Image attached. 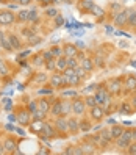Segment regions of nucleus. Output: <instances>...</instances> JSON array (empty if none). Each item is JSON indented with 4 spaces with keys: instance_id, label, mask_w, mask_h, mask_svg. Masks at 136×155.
<instances>
[{
    "instance_id": "obj_1",
    "label": "nucleus",
    "mask_w": 136,
    "mask_h": 155,
    "mask_svg": "<svg viewBox=\"0 0 136 155\" xmlns=\"http://www.w3.org/2000/svg\"><path fill=\"white\" fill-rule=\"evenodd\" d=\"M106 91L110 93L111 96H117V94H121L122 93V89H124V86H122V81L119 80V78H113V80H110L106 83Z\"/></svg>"
},
{
    "instance_id": "obj_2",
    "label": "nucleus",
    "mask_w": 136,
    "mask_h": 155,
    "mask_svg": "<svg viewBox=\"0 0 136 155\" xmlns=\"http://www.w3.org/2000/svg\"><path fill=\"white\" fill-rule=\"evenodd\" d=\"M116 141V146L119 149H127L128 146L131 144V135H130V129L128 130H124L122 132V135L119 136L117 140H114Z\"/></svg>"
},
{
    "instance_id": "obj_3",
    "label": "nucleus",
    "mask_w": 136,
    "mask_h": 155,
    "mask_svg": "<svg viewBox=\"0 0 136 155\" xmlns=\"http://www.w3.org/2000/svg\"><path fill=\"white\" fill-rule=\"evenodd\" d=\"M49 81H50L52 88H66L67 86V78L63 74H53Z\"/></svg>"
},
{
    "instance_id": "obj_4",
    "label": "nucleus",
    "mask_w": 136,
    "mask_h": 155,
    "mask_svg": "<svg viewBox=\"0 0 136 155\" xmlns=\"http://www.w3.org/2000/svg\"><path fill=\"white\" fill-rule=\"evenodd\" d=\"M127 21H128V10H119L114 14V25L116 27H125Z\"/></svg>"
},
{
    "instance_id": "obj_5",
    "label": "nucleus",
    "mask_w": 136,
    "mask_h": 155,
    "mask_svg": "<svg viewBox=\"0 0 136 155\" xmlns=\"http://www.w3.org/2000/svg\"><path fill=\"white\" fill-rule=\"evenodd\" d=\"M105 114H108V113L102 105H94L91 108V117H92L94 121H102L105 117Z\"/></svg>"
},
{
    "instance_id": "obj_6",
    "label": "nucleus",
    "mask_w": 136,
    "mask_h": 155,
    "mask_svg": "<svg viewBox=\"0 0 136 155\" xmlns=\"http://www.w3.org/2000/svg\"><path fill=\"white\" fill-rule=\"evenodd\" d=\"M108 97H111V94L106 91V88H97L96 94H94V99H96V104L97 105H103V102H105Z\"/></svg>"
},
{
    "instance_id": "obj_7",
    "label": "nucleus",
    "mask_w": 136,
    "mask_h": 155,
    "mask_svg": "<svg viewBox=\"0 0 136 155\" xmlns=\"http://www.w3.org/2000/svg\"><path fill=\"white\" fill-rule=\"evenodd\" d=\"M85 111H86V104H85V100L77 99V100H74V102H72V113H74V114L81 116V114H85Z\"/></svg>"
},
{
    "instance_id": "obj_8",
    "label": "nucleus",
    "mask_w": 136,
    "mask_h": 155,
    "mask_svg": "<svg viewBox=\"0 0 136 155\" xmlns=\"http://www.w3.org/2000/svg\"><path fill=\"white\" fill-rule=\"evenodd\" d=\"M16 22V16L11 11H0V25H11Z\"/></svg>"
},
{
    "instance_id": "obj_9",
    "label": "nucleus",
    "mask_w": 136,
    "mask_h": 155,
    "mask_svg": "<svg viewBox=\"0 0 136 155\" xmlns=\"http://www.w3.org/2000/svg\"><path fill=\"white\" fill-rule=\"evenodd\" d=\"M55 127L57 130L61 133H69V125H67V119L64 116H57V121H55Z\"/></svg>"
},
{
    "instance_id": "obj_10",
    "label": "nucleus",
    "mask_w": 136,
    "mask_h": 155,
    "mask_svg": "<svg viewBox=\"0 0 136 155\" xmlns=\"http://www.w3.org/2000/svg\"><path fill=\"white\" fill-rule=\"evenodd\" d=\"M122 86H124L122 91H125V93H134V91H136V78L133 75H128L124 80Z\"/></svg>"
},
{
    "instance_id": "obj_11",
    "label": "nucleus",
    "mask_w": 136,
    "mask_h": 155,
    "mask_svg": "<svg viewBox=\"0 0 136 155\" xmlns=\"http://www.w3.org/2000/svg\"><path fill=\"white\" fill-rule=\"evenodd\" d=\"M3 147H5V152L6 153H19L16 149H17V144L11 140V138H6L5 143H3Z\"/></svg>"
},
{
    "instance_id": "obj_12",
    "label": "nucleus",
    "mask_w": 136,
    "mask_h": 155,
    "mask_svg": "<svg viewBox=\"0 0 136 155\" xmlns=\"http://www.w3.org/2000/svg\"><path fill=\"white\" fill-rule=\"evenodd\" d=\"M67 68V58L64 57V55H61V57H58L57 60H55V71H58V72H63Z\"/></svg>"
},
{
    "instance_id": "obj_13",
    "label": "nucleus",
    "mask_w": 136,
    "mask_h": 155,
    "mask_svg": "<svg viewBox=\"0 0 136 155\" xmlns=\"http://www.w3.org/2000/svg\"><path fill=\"white\" fill-rule=\"evenodd\" d=\"M77 53H78V49L74 44H66L64 47H63V55L64 57H75Z\"/></svg>"
},
{
    "instance_id": "obj_14",
    "label": "nucleus",
    "mask_w": 136,
    "mask_h": 155,
    "mask_svg": "<svg viewBox=\"0 0 136 155\" xmlns=\"http://www.w3.org/2000/svg\"><path fill=\"white\" fill-rule=\"evenodd\" d=\"M67 125H69V133L80 132V121L75 119V117H69V119H67Z\"/></svg>"
},
{
    "instance_id": "obj_15",
    "label": "nucleus",
    "mask_w": 136,
    "mask_h": 155,
    "mask_svg": "<svg viewBox=\"0 0 136 155\" xmlns=\"http://www.w3.org/2000/svg\"><path fill=\"white\" fill-rule=\"evenodd\" d=\"M17 122L21 125H30V113L25 110L19 111V114H17Z\"/></svg>"
},
{
    "instance_id": "obj_16",
    "label": "nucleus",
    "mask_w": 136,
    "mask_h": 155,
    "mask_svg": "<svg viewBox=\"0 0 136 155\" xmlns=\"http://www.w3.org/2000/svg\"><path fill=\"white\" fill-rule=\"evenodd\" d=\"M50 113L53 116H61L63 114V100H57V102H53V105L50 107Z\"/></svg>"
},
{
    "instance_id": "obj_17",
    "label": "nucleus",
    "mask_w": 136,
    "mask_h": 155,
    "mask_svg": "<svg viewBox=\"0 0 136 155\" xmlns=\"http://www.w3.org/2000/svg\"><path fill=\"white\" fill-rule=\"evenodd\" d=\"M42 138H53L55 136V130H53V127H50L49 124H44L42 130L39 132Z\"/></svg>"
},
{
    "instance_id": "obj_18",
    "label": "nucleus",
    "mask_w": 136,
    "mask_h": 155,
    "mask_svg": "<svg viewBox=\"0 0 136 155\" xmlns=\"http://www.w3.org/2000/svg\"><path fill=\"white\" fill-rule=\"evenodd\" d=\"M80 66L83 68L86 72H91V71H92V69L96 68V66H94V61H92V58H86V57L80 61Z\"/></svg>"
},
{
    "instance_id": "obj_19",
    "label": "nucleus",
    "mask_w": 136,
    "mask_h": 155,
    "mask_svg": "<svg viewBox=\"0 0 136 155\" xmlns=\"http://www.w3.org/2000/svg\"><path fill=\"white\" fill-rule=\"evenodd\" d=\"M38 110L47 114V113L50 111V102H49L47 99H41V100H38Z\"/></svg>"
},
{
    "instance_id": "obj_20",
    "label": "nucleus",
    "mask_w": 136,
    "mask_h": 155,
    "mask_svg": "<svg viewBox=\"0 0 136 155\" xmlns=\"http://www.w3.org/2000/svg\"><path fill=\"white\" fill-rule=\"evenodd\" d=\"M122 132H124V127H121V125H111L110 127V133H111V138L113 140L119 138V136L122 135Z\"/></svg>"
},
{
    "instance_id": "obj_21",
    "label": "nucleus",
    "mask_w": 136,
    "mask_h": 155,
    "mask_svg": "<svg viewBox=\"0 0 136 155\" xmlns=\"http://www.w3.org/2000/svg\"><path fill=\"white\" fill-rule=\"evenodd\" d=\"M42 127H44V122H42L41 119H36V121L30 122V129H31V132H34V133H39V132L42 130Z\"/></svg>"
},
{
    "instance_id": "obj_22",
    "label": "nucleus",
    "mask_w": 136,
    "mask_h": 155,
    "mask_svg": "<svg viewBox=\"0 0 136 155\" xmlns=\"http://www.w3.org/2000/svg\"><path fill=\"white\" fill-rule=\"evenodd\" d=\"M66 155H72V153H75V155H81L83 153V149H81V146H70V147H67L64 150Z\"/></svg>"
},
{
    "instance_id": "obj_23",
    "label": "nucleus",
    "mask_w": 136,
    "mask_h": 155,
    "mask_svg": "<svg viewBox=\"0 0 136 155\" xmlns=\"http://www.w3.org/2000/svg\"><path fill=\"white\" fill-rule=\"evenodd\" d=\"M8 38H10V42H11V45H13V49H16V50L21 49V45H22V44H21V39L17 38L16 35L11 33V35H8Z\"/></svg>"
},
{
    "instance_id": "obj_24",
    "label": "nucleus",
    "mask_w": 136,
    "mask_h": 155,
    "mask_svg": "<svg viewBox=\"0 0 136 155\" xmlns=\"http://www.w3.org/2000/svg\"><path fill=\"white\" fill-rule=\"evenodd\" d=\"M127 25L130 27H136V10H128V21H127Z\"/></svg>"
},
{
    "instance_id": "obj_25",
    "label": "nucleus",
    "mask_w": 136,
    "mask_h": 155,
    "mask_svg": "<svg viewBox=\"0 0 136 155\" xmlns=\"http://www.w3.org/2000/svg\"><path fill=\"white\" fill-rule=\"evenodd\" d=\"M80 83H81V78H80L77 74L70 75V77L67 78V86H77V85H80Z\"/></svg>"
},
{
    "instance_id": "obj_26",
    "label": "nucleus",
    "mask_w": 136,
    "mask_h": 155,
    "mask_svg": "<svg viewBox=\"0 0 136 155\" xmlns=\"http://www.w3.org/2000/svg\"><path fill=\"white\" fill-rule=\"evenodd\" d=\"M119 113H122V114H130V113H133L131 104H122V105L119 107Z\"/></svg>"
},
{
    "instance_id": "obj_27",
    "label": "nucleus",
    "mask_w": 136,
    "mask_h": 155,
    "mask_svg": "<svg viewBox=\"0 0 136 155\" xmlns=\"http://www.w3.org/2000/svg\"><path fill=\"white\" fill-rule=\"evenodd\" d=\"M19 22H28V19H30V10H25V11H21L19 13V16L16 17Z\"/></svg>"
},
{
    "instance_id": "obj_28",
    "label": "nucleus",
    "mask_w": 136,
    "mask_h": 155,
    "mask_svg": "<svg viewBox=\"0 0 136 155\" xmlns=\"http://www.w3.org/2000/svg\"><path fill=\"white\" fill-rule=\"evenodd\" d=\"M0 44H2V47H3L5 50H8V52L13 50V45H11V42H10V38H8V35L3 36V39H2V42H0Z\"/></svg>"
},
{
    "instance_id": "obj_29",
    "label": "nucleus",
    "mask_w": 136,
    "mask_h": 155,
    "mask_svg": "<svg viewBox=\"0 0 136 155\" xmlns=\"http://www.w3.org/2000/svg\"><path fill=\"white\" fill-rule=\"evenodd\" d=\"M91 129H92V125H91V122H89L88 119H85V121H81V122H80V130H81V132L88 133Z\"/></svg>"
},
{
    "instance_id": "obj_30",
    "label": "nucleus",
    "mask_w": 136,
    "mask_h": 155,
    "mask_svg": "<svg viewBox=\"0 0 136 155\" xmlns=\"http://www.w3.org/2000/svg\"><path fill=\"white\" fill-rule=\"evenodd\" d=\"M75 74H77V75H78V77H80L81 80H83V78H86V77H88V72H86V71H85L83 68H81L80 64H78V66L75 68Z\"/></svg>"
},
{
    "instance_id": "obj_31",
    "label": "nucleus",
    "mask_w": 136,
    "mask_h": 155,
    "mask_svg": "<svg viewBox=\"0 0 136 155\" xmlns=\"http://www.w3.org/2000/svg\"><path fill=\"white\" fill-rule=\"evenodd\" d=\"M67 58V68H77L78 66V60H77V57H66Z\"/></svg>"
},
{
    "instance_id": "obj_32",
    "label": "nucleus",
    "mask_w": 136,
    "mask_h": 155,
    "mask_svg": "<svg viewBox=\"0 0 136 155\" xmlns=\"http://www.w3.org/2000/svg\"><path fill=\"white\" fill-rule=\"evenodd\" d=\"M92 5H94L92 0H83V2L80 3V8H81V10H85V11H89Z\"/></svg>"
},
{
    "instance_id": "obj_33",
    "label": "nucleus",
    "mask_w": 136,
    "mask_h": 155,
    "mask_svg": "<svg viewBox=\"0 0 136 155\" xmlns=\"http://www.w3.org/2000/svg\"><path fill=\"white\" fill-rule=\"evenodd\" d=\"M100 136L102 138H105L106 141H113V138H111V133H110V129H103V130H100Z\"/></svg>"
},
{
    "instance_id": "obj_34",
    "label": "nucleus",
    "mask_w": 136,
    "mask_h": 155,
    "mask_svg": "<svg viewBox=\"0 0 136 155\" xmlns=\"http://www.w3.org/2000/svg\"><path fill=\"white\" fill-rule=\"evenodd\" d=\"M89 11L92 13L94 16H102V14H103V10H102L100 6H97V5H92V6H91V10H89Z\"/></svg>"
},
{
    "instance_id": "obj_35",
    "label": "nucleus",
    "mask_w": 136,
    "mask_h": 155,
    "mask_svg": "<svg viewBox=\"0 0 136 155\" xmlns=\"http://www.w3.org/2000/svg\"><path fill=\"white\" fill-rule=\"evenodd\" d=\"M67 113H72V104L63 100V114H67Z\"/></svg>"
},
{
    "instance_id": "obj_36",
    "label": "nucleus",
    "mask_w": 136,
    "mask_h": 155,
    "mask_svg": "<svg viewBox=\"0 0 136 155\" xmlns=\"http://www.w3.org/2000/svg\"><path fill=\"white\" fill-rule=\"evenodd\" d=\"M85 104H86V107H89V108H92L94 105H97V104H96L94 96H88V97L85 99Z\"/></svg>"
},
{
    "instance_id": "obj_37",
    "label": "nucleus",
    "mask_w": 136,
    "mask_h": 155,
    "mask_svg": "<svg viewBox=\"0 0 136 155\" xmlns=\"http://www.w3.org/2000/svg\"><path fill=\"white\" fill-rule=\"evenodd\" d=\"M63 97H77V91L75 89H66V91H63Z\"/></svg>"
},
{
    "instance_id": "obj_38",
    "label": "nucleus",
    "mask_w": 136,
    "mask_h": 155,
    "mask_svg": "<svg viewBox=\"0 0 136 155\" xmlns=\"http://www.w3.org/2000/svg\"><path fill=\"white\" fill-rule=\"evenodd\" d=\"M92 61H94V66H97V68H103V64H105V63H103V57H100V55H97Z\"/></svg>"
},
{
    "instance_id": "obj_39",
    "label": "nucleus",
    "mask_w": 136,
    "mask_h": 155,
    "mask_svg": "<svg viewBox=\"0 0 136 155\" xmlns=\"http://www.w3.org/2000/svg\"><path fill=\"white\" fill-rule=\"evenodd\" d=\"M61 74H63V75H64L66 78H69L70 75H74V74H75V69H74V68H66L64 71H63V72H61Z\"/></svg>"
},
{
    "instance_id": "obj_40",
    "label": "nucleus",
    "mask_w": 136,
    "mask_h": 155,
    "mask_svg": "<svg viewBox=\"0 0 136 155\" xmlns=\"http://www.w3.org/2000/svg\"><path fill=\"white\" fill-rule=\"evenodd\" d=\"M81 149H83V153H92L94 150V144H83L81 146Z\"/></svg>"
},
{
    "instance_id": "obj_41",
    "label": "nucleus",
    "mask_w": 136,
    "mask_h": 155,
    "mask_svg": "<svg viewBox=\"0 0 136 155\" xmlns=\"http://www.w3.org/2000/svg\"><path fill=\"white\" fill-rule=\"evenodd\" d=\"M38 42H41V38H39V36L31 35L30 38H28V44H30V45H34V44H38Z\"/></svg>"
},
{
    "instance_id": "obj_42",
    "label": "nucleus",
    "mask_w": 136,
    "mask_h": 155,
    "mask_svg": "<svg viewBox=\"0 0 136 155\" xmlns=\"http://www.w3.org/2000/svg\"><path fill=\"white\" fill-rule=\"evenodd\" d=\"M42 58H44V61H50V60H53L55 57H53L52 50H45V52L42 53Z\"/></svg>"
},
{
    "instance_id": "obj_43",
    "label": "nucleus",
    "mask_w": 136,
    "mask_h": 155,
    "mask_svg": "<svg viewBox=\"0 0 136 155\" xmlns=\"http://www.w3.org/2000/svg\"><path fill=\"white\" fill-rule=\"evenodd\" d=\"M44 66L47 71H55V60H50V61H45Z\"/></svg>"
},
{
    "instance_id": "obj_44",
    "label": "nucleus",
    "mask_w": 136,
    "mask_h": 155,
    "mask_svg": "<svg viewBox=\"0 0 136 155\" xmlns=\"http://www.w3.org/2000/svg\"><path fill=\"white\" fill-rule=\"evenodd\" d=\"M52 53H53V57H61L63 55V47H52Z\"/></svg>"
},
{
    "instance_id": "obj_45",
    "label": "nucleus",
    "mask_w": 136,
    "mask_h": 155,
    "mask_svg": "<svg viewBox=\"0 0 136 155\" xmlns=\"http://www.w3.org/2000/svg\"><path fill=\"white\" fill-rule=\"evenodd\" d=\"M38 21V11L36 10H30V19H28V22H36Z\"/></svg>"
},
{
    "instance_id": "obj_46",
    "label": "nucleus",
    "mask_w": 136,
    "mask_h": 155,
    "mask_svg": "<svg viewBox=\"0 0 136 155\" xmlns=\"http://www.w3.org/2000/svg\"><path fill=\"white\" fill-rule=\"evenodd\" d=\"M45 14H47L49 17H55L58 14V10H57V8H49V10L45 11Z\"/></svg>"
},
{
    "instance_id": "obj_47",
    "label": "nucleus",
    "mask_w": 136,
    "mask_h": 155,
    "mask_svg": "<svg viewBox=\"0 0 136 155\" xmlns=\"http://www.w3.org/2000/svg\"><path fill=\"white\" fill-rule=\"evenodd\" d=\"M31 114H33V117H34V119H44V116H45V113H42V111H39V110L33 111Z\"/></svg>"
},
{
    "instance_id": "obj_48",
    "label": "nucleus",
    "mask_w": 136,
    "mask_h": 155,
    "mask_svg": "<svg viewBox=\"0 0 136 155\" xmlns=\"http://www.w3.org/2000/svg\"><path fill=\"white\" fill-rule=\"evenodd\" d=\"M33 63H34L36 66H42L45 61H44V58H42V55H41V57H34V61H33Z\"/></svg>"
},
{
    "instance_id": "obj_49",
    "label": "nucleus",
    "mask_w": 136,
    "mask_h": 155,
    "mask_svg": "<svg viewBox=\"0 0 136 155\" xmlns=\"http://www.w3.org/2000/svg\"><path fill=\"white\" fill-rule=\"evenodd\" d=\"M34 80L38 81V83H42V81L47 80V75H45V74H39V75H36V77H34Z\"/></svg>"
},
{
    "instance_id": "obj_50",
    "label": "nucleus",
    "mask_w": 136,
    "mask_h": 155,
    "mask_svg": "<svg viewBox=\"0 0 136 155\" xmlns=\"http://www.w3.org/2000/svg\"><path fill=\"white\" fill-rule=\"evenodd\" d=\"M55 21H57V25L60 27V25H63V24H64V19H63V17L60 16V13L55 16Z\"/></svg>"
},
{
    "instance_id": "obj_51",
    "label": "nucleus",
    "mask_w": 136,
    "mask_h": 155,
    "mask_svg": "<svg viewBox=\"0 0 136 155\" xmlns=\"http://www.w3.org/2000/svg\"><path fill=\"white\" fill-rule=\"evenodd\" d=\"M22 35L25 36V38H27V39H28V38H30V36H31V35H34V33H33L31 30H28V28H27V30L24 28V30H22Z\"/></svg>"
},
{
    "instance_id": "obj_52",
    "label": "nucleus",
    "mask_w": 136,
    "mask_h": 155,
    "mask_svg": "<svg viewBox=\"0 0 136 155\" xmlns=\"http://www.w3.org/2000/svg\"><path fill=\"white\" fill-rule=\"evenodd\" d=\"M28 108H30V111H31V113H33V111H36V110H38V102H30Z\"/></svg>"
},
{
    "instance_id": "obj_53",
    "label": "nucleus",
    "mask_w": 136,
    "mask_h": 155,
    "mask_svg": "<svg viewBox=\"0 0 136 155\" xmlns=\"http://www.w3.org/2000/svg\"><path fill=\"white\" fill-rule=\"evenodd\" d=\"M131 107H133V110H136V91H134V94L131 97Z\"/></svg>"
},
{
    "instance_id": "obj_54",
    "label": "nucleus",
    "mask_w": 136,
    "mask_h": 155,
    "mask_svg": "<svg viewBox=\"0 0 136 155\" xmlns=\"http://www.w3.org/2000/svg\"><path fill=\"white\" fill-rule=\"evenodd\" d=\"M130 135H131V141H136V129H130Z\"/></svg>"
},
{
    "instance_id": "obj_55",
    "label": "nucleus",
    "mask_w": 136,
    "mask_h": 155,
    "mask_svg": "<svg viewBox=\"0 0 136 155\" xmlns=\"http://www.w3.org/2000/svg\"><path fill=\"white\" fill-rule=\"evenodd\" d=\"M39 94H52V88L50 89L49 88L47 89H39Z\"/></svg>"
},
{
    "instance_id": "obj_56",
    "label": "nucleus",
    "mask_w": 136,
    "mask_h": 155,
    "mask_svg": "<svg viewBox=\"0 0 136 155\" xmlns=\"http://www.w3.org/2000/svg\"><path fill=\"white\" fill-rule=\"evenodd\" d=\"M53 2V0H39V3L41 5H44V6H47V5H50Z\"/></svg>"
},
{
    "instance_id": "obj_57",
    "label": "nucleus",
    "mask_w": 136,
    "mask_h": 155,
    "mask_svg": "<svg viewBox=\"0 0 136 155\" xmlns=\"http://www.w3.org/2000/svg\"><path fill=\"white\" fill-rule=\"evenodd\" d=\"M30 3H31V0H21V2H19V5H24V6L30 5Z\"/></svg>"
},
{
    "instance_id": "obj_58",
    "label": "nucleus",
    "mask_w": 136,
    "mask_h": 155,
    "mask_svg": "<svg viewBox=\"0 0 136 155\" xmlns=\"http://www.w3.org/2000/svg\"><path fill=\"white\" fill-rule=\"evenodd\" d=\"M3 153H6V152H5V147H3V144H2V146H0V155H3Z\"/></svg>"
},
{
    "instance_id": "obj_59",
    "label": "nucleus",
    "mask_w": 136,
    "mask_h": 155,
    "mask_svg": "<svg viewBox=\"0 0 136 155\" xmlns=\"http://www.w3.org/2000/svg\"><path fill=\"white\" fill-rule=\"evenodd\" d=\"M39 153H47V150H45V147H41V150H39Z\"/></svg>"
},
{
    "instance_id": "obj_60",
    "label": "nucleus",
    "mask_w": 136,
    "mask_h": 155,
    "mask_svg": "<svg viewBox=\"0 0 136 155\" xmlns=\"http://www.w3.org/2000/svg\"><path fill=\"white\" fill-rule=\"evenodd\" d=\"M3 36H5V33H3V31H0V42H2V39H3Z\"/></svg>"
},
{
    "instance_id": "obj_61",
    "label": "nucleus",
    "mask_w": 136,
    "mask_h": 155,
    "mask_svg": "<svg viewBox=\"0 0 136 155\" xmlns=\"http://www.w3.org/2000/svg\"><path fill=\"white\" fill-rule=\"evenodd\" d=\"M14 2H16V3H19V2H21V0H14Z\"/></svg>"
},
{
    "instance_id": "obj_62",
    "label": "nucleus",
    "mask_w": 136,
    "mask_h": 155,
    "mask_svg": "<svg viewBox=\"0 0 136 155\" xmlns=\"http://www.w3.org/2000/svg\"><path fill=\"white\" fill-rule=\"evenodd\" d=\"M2 49H3V47H2V44H0V50H2Z\"/></svg>"
},
{
    "instance_id": "obj_63",
    "label": "nucleus",
    "mask_w": 136,
    "mask_h": 155,
    "mask_svg": "<svg viewBox=\"0 0 136 155\" xmlns=\"http://www.w3.org/2000/svg\"><path fill=\"white\" fill-rule=\"evenodd\" d=\"M133 77H134V78H136V74H134V75H133Z\"/></svg>"
}]
</instances>
